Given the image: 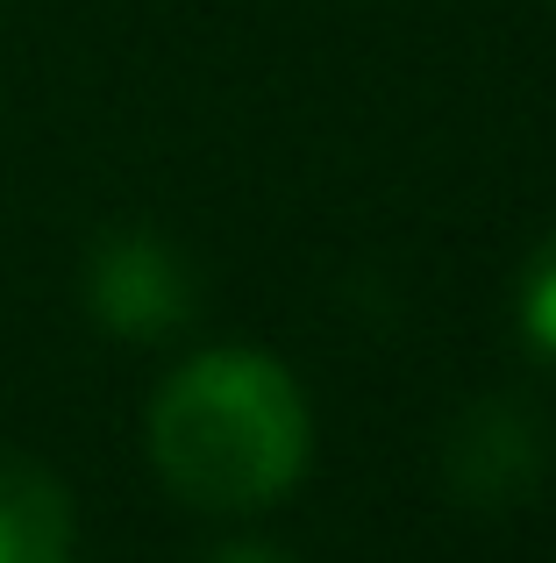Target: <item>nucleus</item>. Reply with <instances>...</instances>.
<instances>
[{
	"label": "nucleus",
	"instance_id": "6",
	"mask_svg": "<svg viewBox=\"0 0 556 563\" xmlns=\"http://www.w3.org/2000/svg\"><path fill=\"white\" fill-rule=\"evenodd\" d=\"M208 563H286L278 550H257V542H236V550H222V556H208Z\"/></svg>",
	"mask_w": 556,
	"mask_h": 563
},
{
	"label": "nucleus",
	"instance_id": "3",
	"mask_svg": "<svg viewBox=\"0 0 556 563\" xmlns=\"http://www.w3.org/2000/svg\"><path fill=\"white\" fill-rule=\"evenodd\" d=\"M543 428L514 399H478L443 442V478L464 507H514L535 478H543Z\"/></svg>",
	"mask_w": 556,
	"mask_h": 563
},
{
	"label": "nucleus",
	"instance_id": "2",
	"mask_svg": "<svg viewBox=\"0 0 556 563\" xmlns=\"http://www.w3.org/2000/svg\"><path fill=\"white\" fill-rule=\"evenodd\" d=\"M86 307L108 335L157 343V335L186 329V314L200 307V278L179 243H165L151 229H114L86 257Z\"/></svg>",
	"mask_w": 556,
	"mask_h": 563
},
{
	"label": "nucleus",
	"instance_id": "5",
	"mask_svg": "<svg viewBox=\"0 0 556 563\" xmlns=\"http://www.w3.org/2000/svg\"><path fill=\"white\" fill-rule=\"evenodd\" d=\"M521 335H529V350H543L556 364V229L543 235V250L521 272Z\"/></svg>",
	"mask_w": 556,
	"mask_h": 563
},
{
	"label": "nucleus",
	"instance_id": "1",
	"mask_svg": "<svg viewBox=\"0 0 556 563\" xmlns=\"http://www.w3.org/2000/svg\"><path fill=\"white\" fill-rule=\"evenodd\" d=\"M157 478L208 514L271 507L307 464V399L257 350H208L151 399Z\"/></svg>",
	"mask_w": 556,
	"mask_h": 563
},
{
	"label": "nucleus",
	"instance_id": "4",
	"mask_svg": "<svg viewBox=\"0 0 556 563\" xmlns=\"http://www.w3.org/2000/svg\"><path fill=\"white\" fill-rule=\"evenodd\" d=\"M0 563H71V493L29 456H0Z\"/></svg>",
	"mask_w": 556,
	"mask_h": 563
}]
</instances>
